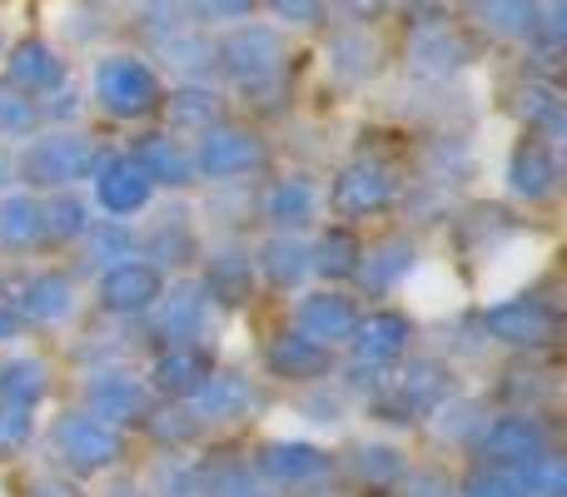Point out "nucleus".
Segmentation results:
<instances>
[{
	"mask_svg": "<svg viewBox=\"0 0 567 497\" xmlns=\"http://www.w3.org/2000/svg\"><path fill=\"white\" fill-rule=\"evenodd\" d=\"M449 393H453V373L433 359H419L403 373H389L369 403L383 423H419V418H433Z\"/></svg>",
	"mask_w": 567,
	"mask_h": 497,
	"instance_id": "f257e3e1",
	"label": "nucleus"
},
{
	"mask_svg": "<svg viewBox=\"0 0 567 497\" xmlns=\"http://www.w3.org/2000/svg\"><path fill=\"white\" fill-rule=\"evenodd\" d=\"M95 95H100V105L110 110V115H120V120H145V115H155L159 110V80H155V70L145 65V60H135V55H110V60H100L95 65Z\"/></svg>",
	"mask_w": 567,
	"mask_h": 497,
	"instance_id": "f03ea898",
	"label": "nucleus"
},
{
	"mask_svg": "<svg viewBox=\"0 0 567 497\" xmlns=\"http://www.w3.org/2000/svg\"><path fill=\"white\" fill-rule=\"evenodd\" d=\"M55 453L75 478H95V473H110L120 458H125V443H120L115 428L95 423L85 408L80 413H65L55 423Z\"/></svg>",
	"mask_w": 567,
	"mask_h": 497,
	"instance_id": "7ed1b4c3",
	"label": "nucleus"
},
{
	"mask_svg": "<svg viewBox=\"0 0 567 497\" xmlns=\"http://www.w3.org/2000/svg\"><path fill=\"white\" fill-rule=\"evenodd\" d=\"M100 165H105V159H100V149L90 145V139L50 135V139H35V145H30L20 175L40 189H70V185H80V179H95Z\"/></svg>",
	"mask_w": 567,
	"mask_h": 497,
	"instance_id": "20e7f679",
	"label": "nucleus"
},
{
	"mask_svg": "<svg viewBox=\"0 0 567 497\" xmlns=\"http://www.w3.org/2000/svg\"><path fill=\"white\" fill-rule=\"evenodd\" d=\"M558 309L543 299H503L478 313V329L508 349H548L558 339Z\"/></svg>",
	"mask_w": 567,
	"mask_h": 497,
	"instance_id": "39448f33",
	"label": "nucleus"
},
{
	"mask_svg": "<svg viewBox=\"0 0 567 497\" xmlns=\"http://www.w3.org/2000/svg\"><path fill=\"white\" fill-rule=\"evenodd\" d=\"M478 453L493 468H528L533 458L548 453V428L533 413H503L478 428Z\"/></svg>",
	"mask_w": 567,
	"mask_h": 497,
	"instance_id": "423d86ee",
	"label": "nucleus"
},
{
	"mask_svg": "<svg viewBox=\"0 0 567 497\" xmlns=\"http://www.w3.org/2000/svg\"><path fill=\"white\" fill-rule=\"evenodd\" d=\"M165 293V273L145 259H120L105 269L100 279V309L115 313V319H135V313H150L155 299Z\"/></svg>",
	"mask_w": 567,
	"mask_h": 497,
	"instance_id": "0eeeda50",
	"label": "nucleus"
},
{
	"mask_svg": "<svg viewBox=\"0 0 567 497\" xmlns=\"http://www.w3.org/2000/svg\"><path fill=\"white\" fill-rule=\"evenodd\" d=\"M85 413L105 428H125V423H145L150 418V389L130 373L110 369V373H90L85 383Z\"/></svg>",
	"mask_w": 567,
	"mask_h": 497,
	"instance_id": "6e6552de",
	"label": "nucleus"
},
{
	"mask_svg": "<svg viewBox=\"0 0 567 497\" xmlns=\"http://www.w3.org/2000/svg\"><path fill=\"white\" fill-rule=\"evenodd\" d=\"M329 205H333V215H343V219L379 215V209L393 205V175L383 165L359 159V165L339 169V179H333V189H329Z\"/></svg>",
	"mask_w": 567,
	"mask_h": 497,
	"instance_id": "1a4fd4ad",
	"label": "nucleus"
},
{
	"mask_svg": "<svg viewBox=\"0 0 567 497\" xmlns=\"http://www.w3.org/2000/svg\"><path fill=\"white\" fill-rule=\"evenodd\" d=\"M409 339H413V319L409 313H399V309H373L369 319H359L353 323V333H349L359 363H373V369L399 363L403 353H409Z\"/></svg>",
	"mask_w": 567,
	"mask_h": 497,
	"instance_id": "9d476101",
	"label": "nucleus"
},
{
	"mask_svg": "<svg viewBox=\"0 0 567 497\" xmlns=\"http://www.w3.org/2000/svg\"><path fill=\"white\" fill-rule=\"evenodd\" d=\"M195 165L205 179H245L249 169L265 165V139L245 130H209Z\"/></svg>",
	"mask_w": 567,
	"mask_h": 497,
	"instance_id": "9b49d317",
	"label": "nucleus"
},
{
	"mask_svg": "<svg viewBox=\"0 0 567 497\" xmlns=\"http://www.w3.org/2000/svg\"><path fill=\"white\" fill-rule=\"evenodd\" d=\"M353 323H359V309H353L349 293H309V299L293 309V333H303V339L323 343V349H333V343H349Z\"/></svg>",
	"mask_w": 567,
	"mask_h": 497,
	"instance_id": "f8f14e48",
	"label": "nucleus"
},
{
	"mask_svg": "<svg viewBox=\"0 0 567 497\" xmlns=\"http://www.w3.org/2000/svg\"><path fill=\"white\" fill-rule=\"evenodd\" d=\"M219 60H225V70H229V75H239L245 85H259V80L279 75L284 45H279L275 30L249 25V30H235V35L219 45Z\"/></svg>",
	"mask_w": 567,
	"mask_h": 497,
	"instance_id": "ddd939ff",
	"label": "nucleus"
},
{
	"mask_svg": "<svg viewBox=\"0 0 567 497\" xmlns=\"http://www.w3.org/2000/svg\"><path fill=\"white\" fill-rule=\"evenodd\" d=\"M95 195H100V205H105L110 215L130 219V215H140V209L150 205V195H155V179L140 169V159L120 155V159H105V165L95 169Z\"/></svg>",
	"mask_w": 567,
	"mask_h": 497,
	"instance_id": "4468645a",
	"label": "nucleus"
},
{
	"mask_svg": "<svg viewBox=\"0 0 567 497\" xmlns=\"http://www.w3.org/2000/svg\"><path fill=\"white\" fill-rule=\"evenodd\" d=\"M209 373H215V359H209L205 349H195V343H179V349H165L155 359V369H150V389L165 393V398L189 403L209 383Z\"/></svg>",
	"mask_w": 567,
	"mask_h": 497,
	"instance_id": "2eb2a0df",
	"label": "nucleus"
},
{
	"mask_svg": "<svg viewBox=\"0 0 567 497\" xmlns=\"http://www.w3.org/2000/svg\"><path fill=\"white\" fill-rule=\"evenodd\" d=\"M159 313H155V339L165 343V349H179V343H195L199 329H205V289H199L195 279L175 283L169 293H159Z\"/></svg>",
	"mask_w": 567,
	"mask_h": 497,
	"instance_id": "dca6fc26",
	"label": "nucleus"
},
{
	"mask_svg": "<svg viewBox=\"0 0 567 497\" xmlns=\"http://www.w3.org/2000/svg\"><path fill=\"white\" fill-rule=\"evenodd\" d=\"M259 473H265L269 483L299 488V483H313L329 473V453L313 448V443H265V448H259Z\"/></svg>",
	"mask_w": 567,
	"mask_h": 497,
	"instance_id": "f3484780",
	"label": "nucleus"
},
{
	"mask_svg": "<svg viewBox=\"0 0 567 497\" xmlns=\"http://www.w3.org/2000/svg\"><path fill=\"white\" fill-rule=\"evenodd\" d=\"M508 185H513V195L528 199V205H538V199H548L553 189H558V159H553L548 139H523V145L513 149Z\"/></svg>",
	"mask_w": 567,
	"mask_h": 497,
	"instance_id": "a211bd4d",
	"label": "nucleus"
},
{
	"mask_svg": "<svg viewBox=\"0 0 567 497\" xmlns=\"http://www.w3.org/2000/svg\"><path fill=\"white\" fill-rule=\"evenodd\" d=\"M259 209H265V219L279 229V235H293V229H303L313 215H319V189H313L303 175H284L265 189V205Z\"/></svg>",
	"mask_w": 567,
	"mask_h": 497,
	"instance_id": "6ab92c4d",
	"label": "nucleus"
},
{
	"mask_svg": "<svg viewBox=\"0 0 567 497\" xmlns=\"http://www.w3.org/2000/svg\"><path fill=\"white\" fill-rule=\"evenodd\" d=\"M265 369L275 373V379H289V383H313L329 373V349L313 339H303V333H284L265 349Z\"/></svg>",
	"mask_w": 567,
	"mask_h": 497,
	"instance_id": "aec40b11",
	"label": "nucleus"
},
{
	"mask_svg": "<svg viewBox=\"0 0 567 497\" xmlns=\"http://www.w3.org/2000/svg\"><path fill=\"white\" fill-rule=\"evenodd\" d=\"M195 418L199 423H229V418H245L249 408H255V389H249V379H239V373H209V383L195 393Z\"/></svg>",
	"mask_w": 567,
	"mask_h": 497,
	"instance_id": "412c9836",
	"label": "nucleus"
},
{
	"mask_svg": "<svg viewBox=\"0 0 567 497\" xmlns=\"http://www.w3.org/2000/svg\"><path fill=\"white\" fill-rule=\"evenodd\" d=\"M70 309H75V283H70V273H35L16 299V313L30 323H65Z\"/></svg>",
	"mask_w": 567,
	"mask_h": 497,
	"instance_id": "4be33fe9",
	"label": "nucleus"
},
{
	"mask_svg": "<svg viewBox=\"0 0 567 497\" xmlns=\"http://www.w3.org/2000/svg\"><path fill=\"white\" fill-rule=\"evenodd\" d=\"M205 299H219V303H249V293H255V259L239 249H219L209 253V269H205Z\"/></svg>",
	"mask_w": 567,
	"mask_h": 497,
	"instance_id": "5701e85b",
	"label": "nucleus"
},
{
	"mask_svg": "<svg viewBox=\"0 0 567 497\" xmlns=\"http://www.w3.org/2000/svg\"><path fill=\"white\" fill-rule=\"evenodd\" d=\"M409 269H413V245L409 239H383V245L363 249L359 273H353V279H359L369 293H389V289H399V279H409Z\"/></svg>",
	"mask_w": 567,
	"mask_h": 497,
	"instance_id": "b1692460",
	"label": "nucleus"
},
{
	"mask_svg": "<svg viewBox=\"0 0 567 497\" xmlns=\"http://www.w3.org/2000/svg\"><path fill=\"white\" fill-rule=\"evenodd\" d=\"M6 65H10V80L6 85H16V90H50V85H60V55L45 45V40H20L16 50L6 55Z\"/></svg>",
	"mask_w": 567,
	"mask_h": 497,
	"instance_id": "393cba45",
	"label": "nucleus"
},
{
	"mask_svg": "<svg viewBox=\"0 0 567 497\" xmlns=\"http://www.w3.org/2000/svg\"><path fill=\"white\" fill-rule=\"evenodd\" d=\"M259 273H265L275 289H299L313 273L309 263V245L299 235H275L265 249H259Z\"/></svg>",
	"mask_w": 567,
	"mask_h": 497,
	"instance_id": "a878e982",
	"label": "nucleus"
},
{
	"mask_svg": "<svg viewBox=\"0 0 567 497\" xmlns=\"http://www.w3.org/2000/svg\"><path fill=\"white\" fill-rule=\"evenodd\" d=\"M50 393V369L30 353L0 363V403H16V408H35Z\"/></svg>",
	"mask_w": 567,
	"mask_h": 497,
	"instance_id": "bb28decb",
	"label": "nucleus"
},
{
	"mask_svg": "<svg viewBox=\"0 0 567 497\" xmlns=\"http://www.w3.org/2000/svg\"><path fill=\"white\" fill-rule=\"evenodd\" d=\"M359 259H363L359 235H353V229H343V225L323 229V239L309 249L313 273H323V279H353V273H359Z\"/></svg>",
	"mask_w": 567,
	"mask_h": 497,
	"instance_id": "cd10ccee",
	"label": "nucleus"
},
{
	"mask_svg": "<svg viewBox=\"0 0 567 497\" xmlns=\"http://www.w3.org/2000/svg\"><path fill=\"white\" fill-rule=\"evenodd\" d=\"M140 169H145L155 185H189L195 179V159L179 149V139L169 135H145V145H140Z\"/></svg>",
	"mask_w": 567,
	"mask_h": 497,
	"instance_id": "c85d7f7f",
	"label": "nucleus"
},
{
	"mask_svg": "<svg viewBox=\"0 0 567 497\" xmlns=\"http://www.w3.org/2000/svg\"><path fill=\"white\" fill-rule=\"evenodd\" d=\"M45 239L40 229V205L30 195H6L0 199V249H30Z\"/></svg>",
	"mask_w": 567,
	"mask_h": 497,
	"instance_id": "c756f323",
	"label": "nucleus"
},
{
	"mask_svg": "<svg viewBox=\"0 0 567 497\" xmlns=\"http://www.w3.org/2000/svg\"><path fill=\"white\" fill-rule=\"evenodd\" d=\"M159 105L169 110V125L189 130V135H209V130L219 125V100L209 95V90L185 85V90H175L169 100H159Z\"/></svg>",
	"mask_w": 567,
	"mask_h": 497,
	"instance_id": "7c9ffc66",
	"label": "nucleus"
},
{
	"mask_svg": "<svg viewBox=\"0 0 567 497\" xmlns=\"http://www.w3.org/2000/svg\"><path fill=\"white\" fill-rule=\"evenodd\" d=\"M40 229H45L50 245H70V239H85L90 229V209L80 195H50V205H40Z\"/></svg>",
	"mask_w": 567,
	"mask_h": 497,
	"instance_id": "2f4dec72",
	"label": "nucleus"
},
{
	"mask_svg": "<svg viewBox=\"0 0 567 497\" xmlns=\"http://www.w3.org/2000/svg\"><path fill=\"white\" fill-rule=\"evenodd\" d=\"M353 478L369 483V488H393L403 478V453L369 443V448H353Z\"/></svg>",
	"mask_w": 567,
	"mask_h": 497,
	"instance_id": "473e14b6",
	"label": "nucleus"
},
{
	"mask_svg": "<svg viewBox=\"0 0 567 497\" xmlns=\"http://www.w3.org/2000/svg\"><path fill=\"white\" fill-rule=\"evenodd\" d=\"M518 488L523 497H567V458L558 453H543V458H533L528 468L518 473Z\"/></svg>",
	"mask_w": 567,
	"mask_h": 497,
	"instance_id": "72a5a7b5",
	"label": "nucleus"
},
{
	"mask_svg": "<svg viewBox=\"0 0 567 497\" xmlns=\"http://www.w3.org/2000/svg\"><path fill=\"white\" fill-rule=\"evenodd\" d=\"M145 253H150V259H159V263H185V259H195V229L185 225V215L165 219V225H159L155 235L145 239ZM159 263H155V269H159Z\"/></svg>",
	"mask_w": 567,
	"mask_h": 497,
	"instance_id": "f704fd0d",
	"label": "nucleus"
},
{
	"mask_svg": "<svg viewBox=\"0 0 567 497\" xmlns=\"http://www.w3.org/2000/svg\"><path fill=\"white\" fill-rule=\"evenodd\" d=\"M483 15H488V25L498 30V35H513V40L538 30V6H533V0H488Z\"/></svg>",
	"mask_w": 567,
	"mask_h": 497,
	"instance_id": "c9c22d12",
	"label": "nucleus"
},
{
	"mask_svg": "<svg viewBox=\"0 0 567 497\" xmlns=\"http://www.w3.org/2000/svg\"><path fill=\"white\" fill-rule=\"evenodd\" d=\"M463 55H468V50H463L443 25L429 30L423 40H413V60H419L423 70H453V65H463Z\"/></svg>",
	"mask_w": 567,
	"mask_h": 497,
	"instance_id": "e433bc0d",
	"label": "nucleus"
},
{
	"mask_svg": "<svg viewBox=\"0 0 567 497\" xmlns=\"http://www.w3.org/2000/svg\"><path fill=\"white\" fill-rule=\"evenodd\" d=\"M458 497H523L518 478H513L508 468H493V463H483V468H473L468 478H463V493Z\"/></svg>",
	"mask_w": 567,
	"mask_h": 497,
	"instance_id": "4c0bfd02",
	"label": "nucleus"
},
{
	"mask_svg": "<svg viewBox=\"0 0 567 497\" xmlns=\"http://www.w3.org/2000/svg\"><path fill=\"white\" fill-rule=\"evenodd\" d=\"M523 120H528L533 130H543V135H563V105H558V95L533 85L528 95H523Z\"/></svg>",
	"mask_w": 567,
	"mask_h": 497,
	"instance_id": "58836bf2",
	"label": "nucleus"
},
{
	"mask_svg": "<svg viewBox=\"0 0 567 497\" xmlns=\"http://www.w3.org/2000/svg\"><path fill=\"white\" fill-rule=\"evenodd\" d=\"M35 105L25 100V90L16 85H0V135H25V130H35Z\"/></svg>",
	"mask_w": 567,
	"mask_h": 497,
	"instance_id": "ea45409f",
	"label": "nucleus"
},
{
	"mask_svg": "<svg viewBox=\"0 0 567 497\" xmlns=\"http://www.w3.org/2000/svg\"><path fill=\"white\" fill-rule=\"evenodd\" d=\"M30 433H35V423H30V408H16V403H0V458H10V453L25 448Z\"/></svg>",
	"mask_w": 567,
	"mask_h": 497,
	"instance_id": "a19ab883",
	"label": "nucleus"
},
{
	"mask_svg": "<svg viewBox=\"0 0 567 497\" xmlns=\"http://www.w3.org/2000/svg\"><path fill=\"white\" fill-rule=\"evenodd\" d=\"M150 433H155L159 443H185V438H195L199 433V418L195 413H185V408H169V413H150Z\"/></svg>",
	"mask_w": 567,
	"mask_h": 497,
	"instance_id": "79ce46f5",
	"label": "nucleus"
},
{
	"mask_svg": "<svg viewBox=\"0 0 567 497\" xmlns=\"http://www.w3.org/2000/svg\"><path fill=\"white\" fill-rule=\"evenodd\" d=\"M85 239L95 245V259H115V263L130 259V249H135V239H130L120 225H90Z\"/></svg>",
	"mask_w": 567,
	"mask_h": 497,
	"instance_id": "37998d69",
	"label": "nucleus"
},
{
	"mask_svg": "<svg viewBox=\"0 0 567 497\" xmlns=\"http://www.w3.org/2000/svg\"><path fill=\"white\" fill-rule=\"evenodd\" d=\"M399 497H458L443 473H409L399 478Z\"/></svg>",
	"mask_w": 567,
	"mask_h": 497,
	"instance_id": "c03bdc74",
	"label": "nucleus"
},
{
	"mask_svg": "<svg viewBox=\"0 0 567 497\" xmlns=\"http://www.w3.org/2000/svg\"><path fill=\"white\" fill-rule=\"evenodd\" d=\"M279 20H293V25H313L323 15V0H269Z\"/></svg>",
	"mask_w": 567,
	"mask_h": 497,
	"instance_id": "a18cd8bd",
	"label": "nucleus"
},
{
	"mask_svg": "<svg viewBox=\"0 0 567 497\" xmlns=\"http://www.w3.org/2000/svg\"><path fill=\"white\" fill-rule=\"evenodd\" d=\"M205 15H215V20H235V15H245L255 0H195Z\"/></svg>",
	"mask_w": 567,
	"mask_h": 497,
	"instance_id": "49530a36",
	"label": "nucleus"
},
{
	"mask_svg": "<svg viewBox=\"0 0 567 497\" xmlns=\"http://www.w3.org/2000/svg\"><path fill=\"white\" fill-rule=\"evenodd\" d=\"M25 497H80L70 483H55V478H40V483H30Z\"/></svg>",
	"mask_w": 567,
	"mask_h": 497,
	"instance_id": "de8ad7c7",
	"label": "nucleus"
},
{
	"mask_svg": "<svg viewBox=\"0 0 567 497\" xmlns=\"http://www.w3.org/2000/svg\"><path fill=\"white\" fill-rule=\"evenodd\" d=\"M20 333V313H16V303H0V343H10Z\"/></svg>",
	"mask_w": 567,
	"mask_h": 497,
	"instance_id": "09e8293b",
	"label": "nucleus"
},
{
	"mask_svg": "<svg viewBox=\"0 0 567 497\" xmlns=\"http://www.w3.org/2000/svg\"><path fill=\"white\" fill-rule=\"evenodd\" d=\"M219 497H269L265 488H249V483H235V488H225Z\"/></svg>",
	"mask_w": 567,
	"mask_h": 497,
	"instance_id": "8fccbe9b",
	"label": "nucleus"
},
{
	"mask_svg": "<svg viewBox=\"0 0 567 497\" xmlns=\"http://www.w3.org/2000/svg\"><path fill=\"white\" fill-rule=\"evenodd\" d=\"M105 497H145V488H135V483H120V488H110Z\"/></svg>",
	"mask_w": 567,
	"mask_h": 497,
	"instance_id": "3c124183",
	"label": "nucleus"
},
{
	"mask_svg": "<svg viewBox=\"0 0 567 497\" xmlns=\"http://www.w3.org/2000/svg\"><path fill=\"white\" fill-rule=\"evenodd\" d=\"M10 185V165H6V159H0V189H6Z\"/></svg>",
	"mask_w": 567,
	"mask_h": 497,
	"instance_id": "603ef678",
	"label": "nucleus"
}]
</instances>
